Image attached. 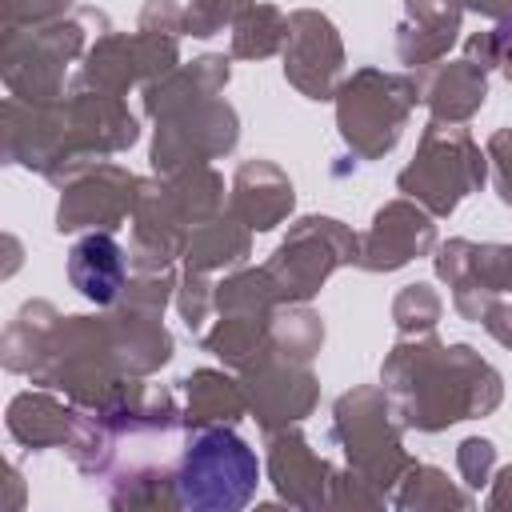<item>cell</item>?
Here are the masks:
<instances>
[{"instance_id": "cell-1", "label": "cell", "mask_w": 512, "mask_h": 512, "mask_svg": "<svg viewBox=\"0 0 512 512\" xmlns=\"http://www.w3.org/2000/svg\"><path fill=\"white\" fill-rule=\"evenodd\" d=\"M256 456L232 432H204L180 468V504L204 512H232L256 488Z\"/></svg>"}, {"instance_id": "cell-2", "label": "cell", "mask_w": 512, "mask_h": 512, "mask_svg": "<svg viewBox=\"0 0 512 512\" xmlns=\"http://www.w3.org/2000/svg\"><path fill=\"white\" fill-rule=\"evenodd\" d=\"M68 272L88 300H112L120 288V248L108 236H88L72 248Z\"/></svg>"}]
</instances>
